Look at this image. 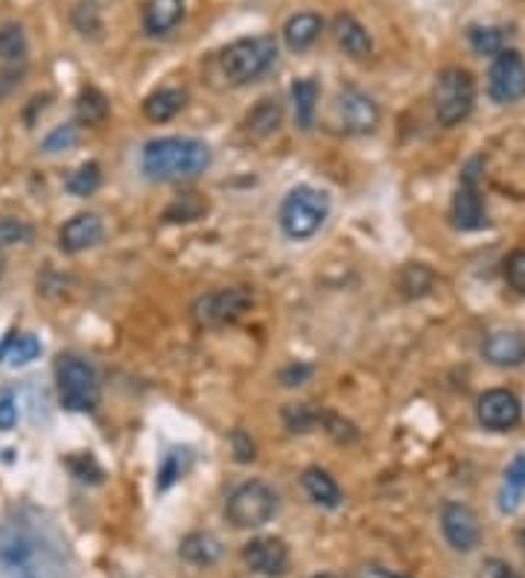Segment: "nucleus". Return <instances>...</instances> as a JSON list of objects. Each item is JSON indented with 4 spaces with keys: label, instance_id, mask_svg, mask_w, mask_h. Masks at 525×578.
<instances>
[{
    "label": "nucleus",
    "instance_id": "f257e3e1",
    "mask_svg": "<svg viewBox=\"0 0 525 578\" xmlns=\"http://www.w3.org/2000/svg\"><path fill=\"white\" fill-rule=\"evenodd\" d=\"M0 578H74L68 544L42 511L21 505L0 520Z\"/></svg>",
    "mask_w": 525,
    "mask_h": 578
},
{
    "label": "nucleus",
    "instance_id": "f03ea898",
    "mask_svg": "<svg viewBox=\"0 0 525 578\" xmlns=\"http://www.w3.org/2000/svg\"><path fill=\"white\" fill-rule=\"evenodd\" d=\"M211 164V146L199 137H155L141 155V167L153 181L196 179Z\"/></svg>",
    "mask_w": 525,
    "mask_h": 578
},
{
    "label": "nucleus",
    "instance_id": "7ed1b4c3",
    "mask_svg": "<svg viewBox=\"0 0 525 578\" xmlns=\"http://www.w3.org/2000/svg\"><path fill=\"white\" fill-rule=\"evenodd\" d=\"M327 216H331V196L319 188H310V185H298L283 196L278 222L289 240L301 243V240L315 237Z\"/></svg>",
    "mask_w": 525,
    "mask_h": 578
},
{
    "label": "nucleus",
    "instance_id": "20e7f679",
    "mask_svg": "<svg viewBox=\"0 0 525 578\" xmlns=\"http://www.w3.org/2000/svg\"><path fill=\"white\" fill-rule=\"evenodd\" d=\"M275 62H278V42H275V35L266 33L237 38L220 56L222 70L234 86H248V82L266 77L275 68Z\"/></svg>",
    "mask_w": 525,
    "mask_h": 578
},
{
    "label": "nucleus",
    "instance_id": "39448f33",
    "mask_svg": "<svg viewBox=\"0 0 525 578\" xmlns=\"http://www.w3.org/2000/svg\"><path fill=\"white\" fill-rule=\"evenodd\" d=\"M435 118L440 126H458L470 118L476 105V82L473 74L465 68H444L435 77L433 88Z\"/></svg>",
    "mask_w": 525,
    "mask_h": 578
},
{
    "label": "nucleus",
    "instance_id": "423d86ee",
    "mask_svg": "<svg viewBox=\"0 0 525 578\" xmlns=\"http://www.w3.org/2000/svg\"><path fill=\"white\" fill-rule=\"evenodd\" d=\"M62 407L70 412H91L100 403V377L97 368L82 357H62L56 366Z\"/></svg>",
    "mask_w": 525,
    "mask_h": 578
},
{
    "label": "nucleus",
    "instance_id": "0eeeda50",
    "mask_svg": "<svg viewBox=\"0 0 525 578\" xmlns=\"http://www.w3.org/2000/svg\"><path fill=\"white\" fill-rule=\"evenodd\" d=\"M278 514V493L266 482H243L228 493L225 518L237 529H260Z\"/></svg>",
    "mask_w": 525,
    "mask_h": 578
},
{
    "label": "nucleus",
    "instance_id": "6e6552de",
    "mask_svg": "<svg viewBox=\"0 0 525 578\" xmlns=\"http://www.w3.org/2000/svg\"><path fill=\"white\" fill-rule=\"evenodd\" d=\"M248 307H252V292L243 287H228L196 298L190 313L199 327H222V324L237 322Z\"/></svg>",
    "mask_w": 525,
    "mask_h": 578
},
{
    "label": "nucleus",
    "instance_id": "1a4fd4ad",
    "mask_svg": "<svg viewBox=\"0 0 525 578\" xmlns=\"http://www.w3.org/2000/svg\"><path fill=\"white\" fill-rule=\"evenodd\" d=\"M488 95L493 102L509 105L525 97V62L517 51L500 53L488 74Z\"/></svg>",
    "mask_w": 525,
    "mask_h": 578
},
{
    "label": "nucleus",
    "instance_id": "9d476101",
    "mask_svg": "<svg viewBox=\"0 0 525 578\" xmlns=\"http://www.w3.org/2000/svg\"><path fill=\"white\" fill-rule=\"evenodd\" d=\"M476 418L491 433H509L523 421V403L514 391L491 389L476 403Z\"/></svg>",
    "mask_w": 525,
    "mask_h": 578
},
{
    "label": "nucleus",
    "instance_id": "9b49d317",
    "mask_svg": "<svg viewBox=\"0 0 525 578\" xmlns=\"http://www.w3.org/2000/svg\"><path fill=\"white\" fill-rule=\"evenodd\" d=\"M440 529H444V537H447V544L456 553H473L479 541H482L479 518H476V511L470 505H465V502H447L440 509Z\"/></svg>",
    "mask_w": 525,
    "mask_h": 578
},
{
    "label": "nucleus",
    "instance_id": "f8f14e48",
    "mask_svg": "<svg viewBox=\"0 0 525 578\" xmlns=\"http://www.w3.org/2000/svg\"><path fill=\"white\" fill-rule=\"evenodd\" d=\"M336 111H339L342 129H345L348 135H368V132H373V129L380 126V109H377V102L368 95H362L359 88H345V91H339Z\"/></svg>",
    "mask_w": 525,
    "mask_h": 578
},
{
    "label": "nucleus",
    "instance_id": "ddd939ff",
    "mask_svg": "<svg viewBox=\"0 0 525 578\" xmlns=\"http://www.w3.org/2000/svg\"><path fill=\"white\" fill-rule=\"evenodd\" d=\"M243 562L260 576H283L289 567V549L280 537H255L243 546Z\"/></svg>",
    "mask_w": 525,
    "mask_h": 578
},
{
    "label": "nucleus",
    "instance_id": "4468645a",
    "mask_svg": "<svg viewBox=\"0 0 525 578\" xmlns=\"http://www.w3.org/2000/svg\"><path fill=\"white\" fill-rule=\"evenodd\" d=\"M105 234L102 229V220L97 213H77L74 220H68L59 231V246L62 252L68 255H77V252H86V248L97 246Z\"/></svg>",
    "mask_w": 525,
    "mask_h": 578
},
{
    "label": "nucleus",
    "instance_id": "2eb2a0df",
    "mask_svg": "<svg viewBox=\"0 0 525 578\" xmlns=\"http://www.w3.org/2000/svg\"><path fill=\"white\" fill-rule=\"evenodd\" d=\"M484 359L491 366L514 368L525 363V333L523 331H493L482 345Z\"/></svg>",
    "mask_w": 525,
    "mask_h": 578
},
{
    "label": "nucleus",
    "instance_id": "dca6fc26",
    "mask_svg": "<svg viewBox=\"0 0 525 578\" xmlns=\"http://www.w3.org/2000/svg\"><path fill=\"white\" fill-rule=\"evenodd\" d=\"M453 220H456V229L461 231L488 229V211H484L482 196H479V185L461 181V188L453 199Z\"/></svg>",
    "mask_w": 525,
    "mask_h": 578
},
{
    "label": "nucleus",
    "instance_id": "f3484780",
    "mask_svg": "<svg viewBox=\"0 0 525 578\" xmlns=\"http://www.w3.org/2000/svg\"><path fill=\"white\" fill-rule=\"evenodd\" d=\"M333 35H336L342 51L348 53V56H354V59H368L373 53V42L371 35H368V30H365L354 15H348V12L336 15V21H333Z\"/></svg>",
    "mask_w": 525,
    "mask_h": 578
},
{
    "label": "nucleus",
    "instance_id": "a211bd4d",
    "mask_svg": "<svg viewBox=\"0 0 525 578\" xmlns=\"http://www.w3.org/2000/svg\"><path fill=\"white\" fill-rule=\"evenodd\" d=\"M324 30L322 15H315V12H298L283 24V42H287L289 51H310L315 42H319V35Z\"/></svg>",
    "mask_w": 525,
    "mask_h": 578
},
{
    "label": "nucleus",
    "instance_id": "6ab92c4d",
    "mask_svg": "<svg viewBox=\"0 0 525 578\" xmlns=\"http://www.w3.org/2000/svg\"><path fill=\"white\" fill-rule=\"evenodd\" d=\"M178 555L193 567H211L222 558V541L211 532H190L178 546Z\"/></svg>",
    "mask_w": 525,
    "mask_h": 578
},
{
    "label": "nucleus",
    "instance_id": "aec40b11",
    "mask_svg": "<svg viewBox=\"0 0 525 578\" xmlns=\"http://www.w3.org/2000/svg\"><path fill=\"white\" fill-rule=\"evenodd\" d=\"M185 18V0H146L144 30L149 35H167Z\"/></svg>",
    "mask_w": 525,
    "mask_h": 578
},
{
    "label": "nucleus",
    "instance_id": "412c9836",
    "mask_svg": "<svg viewBox=\"0 0 525 578\" xmlns=\"http://www.w3.org/2000/svg\"><path fill=\"white\" fill-rule=\"evenodd\" d=\"M301 485H304L306 497L322 505V509H339L342 505V488L336 485V479L322 468H306L301 474Z\"/></svg>",
    "mask_w": 525,
    "mask_h": 578
},
{
    "label": "nucleus",
    "instance_id": "4be33fe9",
    "mask_svg": "<svg viewBox=\"0 0 525 578\" xmlns=\"http://www.w3.org/2000/svg\"><path fill=\"white\" fill-rule=\"evenodd\" d=\"M42 357V342L35 340L33 333H9L7 340L0 342V363L9 368L30 366Z\"/></svg>",
    "mask_w": 525,
    "mask_h": 578
},
{
    "label": "nucleus",
    "instance_id": "5701e85b",
    "mask_svg": "<svg viewBox=\"0 0 525 578\" xmlns=\"http://www.w3.org/2000/svg\"><path fill=\"white\" fill-rule=\"evenodd\" d=\"M525 497V453H517L511 465L505 468V479L500 488V511L502 514H514Z\"/></svg>",
    "mask_w": 525,
    "mask_h": 578
},
{
    "label": "nucleus",
    "instance_id": "b1692460",
    "mask_svg": "<svg viewBox=\"0 0 525 578\" xmlns=\"http://www.w3.org/2000/svg\"><path fill=\"white\" fill-rule=\"evenodd\" d=\"M187 105V91L185 88H158L155 95L146 97L144 114L153 123H167Z\"/></svg>",
    "mask_w": 525,
    "mask_h": 578
},
{
    "label": "nucleus",
    "instance_id": "393cba45",
    "mask_svg": "<svg viewBox=\"0 0 525 578\" xmlns=\"http://www.w3.org/2000/svg\"><path fill=\"white\" fill-rule=\"evenodd\" d=\"M292 105H295L298 129L310 132L315 126V109H319V82L310 77L292 82Z\"/></svg>",
    "mask_w": 525,
    "mask_h": 578
},
{
    "label": "nucleus",
    "instance_id": "a878e982",
    "mask_svg": "<svg viewBox=\"0 0 525 578\" xmlns=\"http://www.w3.org/2000/svg\"><path fill=\"white\" fill-rule=\"evenodd\" d=\"M190 465H193V453H190V447H172V451L164 456L161 465H158L155 488H158V491H170L172 485L190 470Z\"/></svg>",
    "mask_w": 525,
    "mask_h": 578
},
{
    "label": "nucleus",
    "instance_id": "bb28decb",
    "mask_svg": "<svg viewBox=\"0 0 525 578\" xmlns=\"http://www.w3.org/2000/svg\"><path fill=\"white\" fill-rule=\"evenodd\" d=\"M467 38H470V47H473L479 56H500V53L509 51V35L500 26H482L476 24L467 30Z\"/></svg>",
    "mask_w": 525,
    "mask_h": 578
},
{
    "label": "nucleus",
    "instance_id": "cd10ccee",
    "mask_svg": "<svg viewBox=\"0 0 525 578\" xmlns=\"http://www.w3.org/2000/svg\"><path fill=\"white\" fill-rule=\"evenodd\" d=\"M280 120H283V111H280L278 100H260L255 105V111L248 114V132L257 137H266L271 132H278Z\"/></svg>",
    "mask_w": 525,
    "mask_h": 578
},
{
    "label": "nucleus",
    "instance_id": "c85d7f7f",
    "mask_svg": "<svg viewBox=\"0 0 525 578\" xmlns=\"http://www.w3.org/2000/svg\"><path fill=\"white\" fill-rule=\"evenodd\" d=\"M77 118L82 123H88V126L102 123V120L109 118V100H105V95L97 91V88H82V95L77 100Z\"/></svg>",
    "mask_w": 525,
    "mask_h": 578
},
{
    "label": "nucleus",
    "instance_id": "c756f323",
    "mask_svg": "<svg viewBox=\"0 0 525 578\" xmlns=\"http://www.w3.org/2000/svg\"><path fill=\"white\" fill-rule=\"evenodd\" d=\"M26 56V35L18 24L0 26V59L21 62Z\"/></svg>",
    "mask_w": 525,
    "mask_h": 578
},
{
    "label": "nucleus",
    "instance_id": "7c9ffc66",
    "mask_svg": "<svg viewBox=\"0 0 525 578\" xmlns=\"http://www.w3.org/2000/svg\"><path fill=\"white\" fill-rule=\"evenodd\" d=\"M100 181H102L100 164H97V162H88V164H82L79 170L70 173L68 190H70V193H74V196H91L93 190L100 188Z\"/></svg>",
    "mask_w": 525,
    "mask_h": 578
},
{
    "label": "nucleus",
    "instance_id": "2f4dec72",
    "mask_svg": "<svg viewBox=\"0 0 525 578\" xmlns=\"http://www.w3.org/2000/svg\"><path fill=\"white\" fill-rule=\"evenodd\" d=\"M283 418H287V424L292 433H306L310 426L322 424V412L310 409V403H295V407H289L287 412H283Z\"/></svg>",
    "mask_w": 525,
    "mask_h": 578
},
{
    "label": "nucleus",
    "instance_id": "473e14b6",
    "mask_svg": "<svg viewBox=\"0 0 525 578\" xmlns=\"http://www.w3.org/2000/svg\"><path fill=\"white\" fill-rule=\"evenodd\" d=\"M77 144H79V129L74 126V123H68V126L53 129L51 135L44 137L42 149L53 155V153H65V149H74Z\"/></svg>",
    "mask_w": 525,
    "mask_h": 578
},
{
    "label": "nucleus",
    "instance_id": "72a5a7b5",
    "mask_svg": "<svg viewBox=\"0 0 525 578\" xmlns=\"http://www.w3.org/2000/svg\"><path fill=\"white\" fill-rule=\"evenodd\" d=\"M204 213V202L196 193H185L172 204L170 211H167V220L170 222H193L199 220Z\"/></svg>",
    "mask_w": 525,
    "mask_h": 578
},
{
    "label": "nucleus",
    "instance_id": "f704fd0d",
    "mask_svg": "<svg viewBox=\"0 0 525 578\" xmlns=\"http://www.w3.org/2000/svg\"><path fill=\"white\" fill-rule=\"evenodd\" d=\"M35 237L33 225L24 220H0V248L18 246V243H30Z\"/></svg>",
    "mask_w": 525,
    "mask_h": 578
},
{
    "label": "nucleus",
    "instance_id": "c9c22d12",
    "mask_svg": "<svg viewBox=\"0 0 525 578\" xmlns=\"http://www.w3.org/2000/svg\"><path fill=\"white\" fill-rule=\"evenodd\" d=\"M505 281L514 292L525 296V248L511 252L509 260H505Z\"/></svg>",
    "mask_w": 525,
    "mask_h": 578
},
{
    "label": "nucleus",
    "instance_id": "e433bc0d",
    "mask_svg": "<svg viewBox=\"0 0 525 578\" xmlns=\"http://www.w3.org/2000/svg\"><path fill=\"white\" fill-rule=\"evenodd\" d=\"M322 424L327 426V433L336 438V442H356V430L354 424H348V421H342L339 415H324L322 412Z\"/></svg>",
    "mask_w": 525,
    "mask_h": 578
},
{
    "label": "nucleus",
    "instance_id": "4c0bfd02",
    "mask_svg": "<svg viewBox=\"0 0 525 578\" xmlns=\"http://www.w3.org/2000/svg\"><path fill=\"white\" fill-rule=\"evenodd\" d=\"M15 424H18V400L12 391H7V394L0 398V433L15 430Z\"/></svg>",
    "mask_w": 525,
    "mask_h": 578
},
{
    "label": "nucleus",
    "instance_id": "58836bf2",
    "mask_svg": "<svg viewBox=\"0 0 525 578\" xmlns=\"http://www.w3.org/2000/svg\"><path fill=\"white\" fill-rule=\"evenodd\" d=\"M479 578H523V576H520V573L514 570L511 564L500 562V558H491V562H484L482 576Z\"/></svg>",
    "mask_w": 525,
    "mask_h": 578
},
{
    "label": "nucleus",
    "instance_id": "ea45409f",
    "mask_svg": "<svg viewBox=\"0 0 525 578\" xmlns=\"http://www.w3.org/2000/svg\"><path fill=\"white\" fill-rule=\"evenodd\" d=\"M310 375H313V368L310 366H289V368H283V375H280V384L292 389V386L304 384Z\"/></svg>",
    "mask_w": 525,
    "mask_h": 578
},
{
    "label": "nucleus",
    "instance_id": "a19ab883",
    "mask_svg": "<svg viewBox=\"0 0 525 578\" xmlns=\"http://www.w3.org/2000/svg\"><path fill=\"white\" fill-rule=\"evenodd\" d=\"M234 451H237L239 462H252L257 456L255 442H252V438H248L243 430H237V433H234Z\"/></svg>",
    "mask_w": 525,
    "mask_h": 578
},
{
    "label": "nucleus",
    "instance_id": "79ce46f5",
    "mask_svg": "<svg viewBox=\"0 0 525 578\" xmlns=\"http://www.w3.org/2000/svg\"><path fill=\"white\" fill-rule=\"evenodd\" d=\"M359 578H409V576H400V573H391V570H386V567L368 564V567L359 570Z\"/></svg>",
    "mask_w": 525,
    "mask_h": 578
},
{
    "label": "nucleus",
    "instance_id": "37998d69",
    "mask_svg": "<svg viewBox=\"0 0 525 578\" xmlns=\"http://www.w3.org/2000/svg\"><path fill=\"white\" fill-rule=\"evenodd\" d=\"M520 546H523V555H525V529L520 532Z\"/></svg>",
    "mask_w": 525,
    "mask_h": 578
},
{
    "label": "nucleus",
    "instance_id": "c03bdc74",
    "mask_svg": "<svg viewBox=\"0 0 525 578\" xmlns=\"http://www.w3.org/2000/svg\"><path fill=\"white\" fill-rule=\"evenodd\" d=\"M322 578H336V576H322Z\"/></svg>",
    "mask_w": 525,
    "mask_h": 578
}]
</instances>
